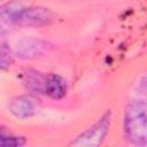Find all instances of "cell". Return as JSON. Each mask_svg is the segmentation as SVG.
Masks as SVG:
<instances>
[{
    "label": "cell",
    "mask_w": 147,
    "mask_h": 147,
    "mask_svg": "<svg viewBox=\"0 0 147 147\" xmlns=\"http://www.w3.org/2000/svg\"><path fill=\"white\" fill-rule=\"evenodd\" d=\"M1 17L11 24L20 26H47L54 21V14L46 7H23L16 2L8 3L1 9Z\"/></svg>",
    "instance_id": "6da1fadb"
},
{
    "label": "cell",
    "mask_w": 147,
    "mask_h": 147,
    "mask_svg": "<svg viewBox=\"0 0 147 147\" xmlns=\"http://www.w3.org/2000/svg\"><path fill=\"white\" fill-rule=\"evenodd\" d=\"M124 134L127 141L137 146L147 145V103L133 100L124 111Z\"/></svg>",
    "instance_id": "7a4b0ae2"
},
{
    "label": "cell",
    "mask_w": 147,
    "mask_h": 147,
    "mask_svg": "<svg viewBox=\"0 0 147 147\" xmlns=\"http://www.w3.org/2000/svg\"><path fill=\"white\" fill-rule=\"evenodd\" d=\"M110 126V113L102 115L98 122H95L91 127L82 132L70 145L75 146H98L102 142Z\"/></svg>",
    "instance_id": "3957f363"
},
{
    "label": "cell",
    "mask_w": 147,
    "mask_h": 147,
    "mask_svg": "<svg viewBox=\"0 0 147 147\" xmlns=\"http://www.w3.org/2000/svg\"><path fill=\"white\" fill-rule=\"evenodd\" d=\"M48 49H49L48 42L40 39L29 38L17 42L15 52L16 55L23 60H34L44 56L48 52Z\"/></svg>",
    "instance_id": "277c9868"
},
{
    "label": "cell",
    "mask_w": 147,
    "mask_h": 147,
    "mask_svg": "<svg viewBox=\"0 0 147 147\" xmlns=\"http://www.w3.org/2000/svg\"><path fill=\"white\" fill-rule=\"evenodd\" d=\"M36 99L30 95H18L10 100L9 111L17 118H29L37 111Z\"/></svg>",
    "instance_id": "5b68a950"
},
{
    "label": "cell",
    "mask_w": 147,
    "mask_h": 147,
    "mask_svg": "<svg viewBox=\"0 0 147 147\" xmlns=\"http://www.w3.org/2000/svg\"><path fill=\"white\" fill-rule=\"evenodd\" d=\"M68 91L67 82L65 79L57 75V74H48L46 78V85H45V95L54 99L60 100L63 96H65Z\"/></svg>",
    "instance_id": "8992f818"
},
{
    "label": "cell",
    "mask_w": 147,
    "mask_h": 147,
    "mask_svg": "<svg viewBox=\"0 0 147 147\" xmlns=\"http://www.w3.org/2000/svg\"><path fill=\"white\" fill-rule=\"evenodd\" d=\"M47 75L34 70V69H26L22 75V83L23 85L36 93H45V85H46Z\"/></svg>",
    "instance_id": "52a82bcc"
},
{
    "label": "cell",
    "mask_w": 147,
    "mask_h": 147,
    "mask_svg": "<svg viewBox=\"0 0 147 147\" xmlns=\"http://www.w3.org/2000/svg\"><path fill=\"white\" fill-rule=\"evenodd\" d=\"M1 146L3 147H14V146H22L25 144V140L21 137H16V136H11V134H5V132H1Z\"/></svg>",
    "instance_id": "ba28073f"
},
{
    "label": "cell",
    "mask_w": 147,
    "mask_h": 147,
    "mask_svg": "<svg viewBox=\"0 0 147 147\" xmlns=\"http://www.w3.org/2000/svg\"><path fill=\"white\" fill-rule=\"evenodd\" d=\"M13 63V55L10 49L7 47V45L2 41L1 42V69L8 68Z\"/></svg>",
    "instance_id": "9c48e42d"
}]
</instances>
